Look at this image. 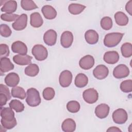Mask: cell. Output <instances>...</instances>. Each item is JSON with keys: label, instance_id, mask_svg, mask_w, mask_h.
<instances>
[{"label": "cell", "instance_id": "32", "mask_svg": "<svg viewBox=\"0 0 132 132\" xmlns=\"http://www.w3.org/2000/svg\"><path fill=\"white\" fill-rule=\"evenodd\" d=\"M21 6L25 10H31L38 8V6L33 1L31 0H22Z\"/></svg>", "mask_w": 132, "mask_h": 132}, {"label": "cell", "instance_id": "34", "mask_svg": "<svg viewBox=\"0 0 132 132\" xmlns=\"http://www.w3.org/2000/svg\"><path fill=\"white\" fill-rule=\"evenodd\" d=\"M101 26L102 28L106 30H109L112 27V21L109 16H105L101 20Z\"/></svg>", "mask_w": 132, "mask_h": 132}, {"label": "cell", "instance_id": "35", "mask_svg": "<svg viewBox=\"0 0 132 132\" xmlns=\"http://www.w3.org/2000/svg\"><path fill=\"white\" fill-rule=\"evenodd\" d=\"M121 91L125 93L130 92L132 91V80L128 79L123 81L120 84Z\"/></svg>", "mask_w": 132, "mask_h": 132}, {"label": "cell", "instance_id": "43", "mask_svg": "<svg viewBox=\"0 0 132 132\" xmlns=\"http://www.w3.org/2000/svg\"><path fill=\"white\" fill-rule=\"evenodd\" d=\"M125 9L126 11L130 15H131V13H132V1L131 0L129 1L127 3L125 6Z\"/></svg>", "mask_w": 132, "mask_h": 132}, {"label": "cell", "instance_id": "37", "mask_svg": "<svg viewBox=\"0 0 132 132\" xmlns=\"http://www.w3.org/2000/svg\"><path fill=\"white\" fill-rule=\"evenodd\" d=\"M1 125L2 126V127L6 129H12V128L15 127L17 124L16 120L15 118L12 121H6L3 119H1Z\"/></svg>", "mask_w": 132, "mask_h": 132}, {"label": "cell", "instance_id": "23", "mask_svg": "<svg viewBox=\"0 0 132 132\" xmlns=\"http://www.w3.org/2000/svg\"><path fill=\"white\" fill-rule=\"evenodd\" d=\"M30 23L33 27L38 28L41 27L43 23V20L41 14L37 12L31 13L30 15Z\"/></svg>", "mask_w": 132, "mask_h": 132}, {"label": "cell", "instance_id": "5", "mask_svg": "<svg viewBox=\"0 0 132 132\" xmlns=\"http://www.w3.org/2000/svg\"><path fill=\"white\" fill-rule=\"evenodd\" d=\"M83 98L88 104L95 103L98 98L97 91L94 88H89L85 90L82 93Z\"/></svg>", "mask_w": 132, "mask_h": 132}, {"label": "cell", "instance_id": "9", "mask_svg": "<svg viewBox=\"0 0 132 132\" xmlns=\"http://www.w3.org/2000/svg\"><path fill=\"white\" fill-rule=\"evenodd\" d=\"M108 69L103 64L98 65L93 71V76L96 79L100 80L105 79L108 76Z\"/></svg>", "mask_w": 132, "mask_h": 132}, {"label": "cell", "instance_id": "44", "mask_svg": "<svg viewBox=\"0 0 132 132\" xmlns=\"http://www.w3.org/2000/svg\"><path fill=\"white\" fill-rule=\"evenodd\" d=\"M107 131H122L119 128L115 126H112L109 127L107 130Z\"/></svg>", "mask_w": 132, "mask_h": 132}, {"label": "cell", "instance_id": "33", "mask_svg": "<svg viewBox=\"0 0 132 132\" xmlns=\"http://www.w3.org/2000/svg\"><path fill=\"white\" fill-rule=\"evenodd\" d=\"M80 108L79 103L76 101H69L67 104V108L68 110L71 113L77 112Z\"/></svg>", "mask_w": 132, "mask_h": 132}, {"label": "cell", "instance_id": "12", "mask_svg": "<svg viewBox=\"0 0 132 132\" xmlns=\"http://www.w3.org/2000/svg\"><path fill=\"white\" fill-rule=\"evenodd\" d=\"M73 41V35L70 31H64L60 38L61 45L64 48H69L70 47Z\"/></svg>", "mask_w": 132, "mask_h": 132}, {"label": "cell", "instance_id": "4", "mask_svg": "<svg viewBox=\"0 0 132 132\" xmlns=\"http://www.w3.org/2000/svg\"><path fill=\"white\" fill-rule=\"evenodd\" d=\"M127 119V112L123 108L117 109L112 113L113 121L116 124H124L126 122Z\"/></svg>", "mask_w": 132, "mask_h": 132}, {"label": "cell", "instance_id": "24", "mask_svg": "<svg viewBox=\"0 0 132 132\" xmlns=\"http://www.w3.org/2000/svg\"><path fill=\"white\" fill-rule=\"evenodd\" d=\"M16 9L17 3L15 1H8L2 7L1 11L6 13H12L16 11Z\"/></svg>", "mask_w": 132, "mask_h": 132}, {"label": "cell", "instance_id": "2", "mask_svg": "<svg viewBox=\"0 0 132 132\" xmlns=\"http://www.w3.org/2000/svg\"><path fill=\"white\" fill-rule=\"evenodd\" d=\"M124 34L112 32L106 35L104 39V44L106 47H112L117 46L121 41Z\"/></svg>", "mask_w": 132, "mask_h": 132}, {"label": "cell", "instance_id": "22", "mask_svg": "<svg viewBox=\"0 0 132 132\" xmlns=\"http://www.w3.org/2000/svg\"><path fill=\"white\" fill-rule=\"evenodd\" d=\"M62 130L64 132H73L76 129V123L74 120L68 118L63 121L61 125Z\"/></svg>", "mask_w": 132, "mask_h": 132}, {"label": "cell", "instance_id": "18", "mask_svg": "<svg viewBox=\"0 0 132 132\" xmlns=\"http://www.w3.org/2000/svg\"><path fill=\"white\" fill-rule=\"evenodd\" d=\"M104 60L108 64H115L119 60V55L116 51H108L104 54Z\"/></svg>", "mask_w": 132, "mask_h": 132}, {"label": "cell", "instance_id": "42", "mask_svg": "<svg viewBox=\"0 0 132 132\" xmlns=\"http://www.w3.org/2000/svg\"><path fill=\"white\" fill-rule=\"evenodd\" d=\"M0 99H1V107H2L3 106H4L6 104V103L7 101H8V99L7 97L4 94L0 93Z\"/></svg>", "mask_w": 132, "mask_h": 132}, {"label": "cell", "instance_id": "1", "mask_svg": "<svg viewBox=\"0 0 132 132\" xmlns=\"http://www.w3.org/2000/svg\"><path fill=\"white\" fill-rule=\"evenodd\" d=\"M27 97L26 102L28 105L31 107H36L41 103V97L39 91L35 88H30L27 90Z\"/></svg>", "mask_w": 132, "mask_h": 132}, {"label": "cell", "instance_id": "27", "mask_svg": "<svg viewBox=\"0 0 132 132\" xmlns=\"http://www.w3.org/2000/svg\"><path fill=\"white\" fill-rule=\"evenodd\" d=\"M39 72V68L37 64L31 63L26 67L24 70L25 74L30 77H34L37 75Z\"/></svg>", "mask_w": 132, "mask_h": 132}, {"label": "cell", "instance_id": "30", "mask_svg": "<svg viewBox=\"0 0 132 132\" xmlns=\"http://www.w3.org/2000/svg\"><path fill=\"white\" fill-rule=\"evenodd\" d=\"M122 56L125 58H129L132 55V45L130 43L126 42L122 44L121 47Z\"/></svg>", "mask_w": 132, "mask_h": 132}, {"label": "cell", "instance_id": "15", "mask_svg": "<svg viewBox=\"0 0 132 132\" xmlns=\"http://www.w3.org/2000/svg\"><path fill=\"white\" fill-rule=\"evenodd\" d=\"M20 77L18 74L11 72L8 74L5 78V82L8 87H16L19 83Z\"/></svg>", "mask_w": 132, "mask_h": 132}, {"label": "cell", "instance_id": "13", "mask_svg": "<svg viewBox=\"0 0 132 132\" xmlns=\"http://www.w3.org/2000/svg\"><path fill=\"white\" fill-rule=\"evenodd\" d=\"M11 50L13 53L25 55L27 53V47L26 44L22 41H16L11 45Z\"/></svg>", "mask_w": 132, "mask_h": 132}, {"label": "cell", "instance_id": "21", "mask_svg": "<svg viewBox=\"0 0 132 132\" xmlns=\"http://www.w3.org/2000/svg\"><path fill=\"white\" fill-rule=\"evenodd\" d=\"M1 117L2 119L10 121L15 119L14 113L10 107H1Z\"/></svg>", "mask_w": 132, "mask_h": 132}, {"label": "cell", "instance_id": "6", "mask_svg": "<svg viewBox=\"0 0 132 132\" xmlns=\"http://www.w3.org/2000/svg\"><path fill=\"white\" fill-rule=\"evenodd\" d=\"M129 74L128 68L124 64H120L114 68L113 71V75L116 78L120 79L127 77Z\"/></svg>", "mask_w": 132, "mask_h": 132}, {"label": "cell", "instance_id": "11", "mask_svg": "<svg viewBox=\"0 0 132 132\" xmlns=\"http://www.w3.org/2000/svg\"><path fill=\"white\" fill-rule=\"evenodd\" d=\"M94 64V59L90 55H87L82 57L79 62L80 67L84 70H89L93 67Z\"/></svg>", "mask_w": 132, "mask_h": 132}, {"label": "cell", "instance_id": "39", "mask_svg": "<svg viewBox=\"0 0 132 132\" xmlns=\"http://www.w3.org/2000/svg\"><path fill=\"white\" fill-rule=\"evenodd\" d=\"M20 15L14 13H3L1 15L2 20L7 22H12L15 21Z\"/></svg>", "mask_w": 132, "mask_h": 132}, {"label": "cell", "instance_id": "19", "mask_svg": "<svg viewBox=\"0 0 132 132\" xmlns=\"http://www.w3.org/2000/svg\"><path fill=\"white\" fill-rule=\"evenodd\" d=\"M41 11L44 18L48 20H53L57 16V11L51 5H45L41 9Z\"/></svg>", "mask_w": 132, "mask_h": 132}, {"label": "cell", "instance_id": "36", "mask_svg": "<svg viewBox=\"0 0 132 132\" xmlns=\"http://www.w3.org/2000/svg\"><path fill=\"white\" fill-rule=\"evenodd\" d=\"M55 92L53 88L51 87H47L45 88L43 91V98L47 101L52 100L55 96Z\"/></svg>", "mask_w": 132, "mask_h": 132}, {"label": "cell", "instance_id": "38", "mask_svg": "<svg viewBox=\"0 0 132 132\" xmlns=\"http://www.w3.org/2000/svg\"><path fill=\"white\" fill-rule=\"evenodd\" d=\"M12 33L11 30L7 24H2L0 26V34L2 36L7 38L11 36Z\"/></svg>", "mask_w": 132, "mask_h": 132}, {"label": "cell", "instance_id": "31", "mask_svg": "<svg viewBox=\"0 0 132 132\" xmlns=\"http://www.w3.org/2000/svg\"><path fill=\"white\" fill-rule=\"evenodd\" d=\"M9 107L14 109L16 112H22L24 110V105L18 100H12L9 104Z\"/></svg>", "mask_w": 132, "mask_h": 132}, {"label": "cell", "instance_id": "40", "mask_svg": "<svg viewBox=\"0 0 132 132\" xmlns=\"http://www.w3.org/2000/svg\"><path fill=\"white\" fill-rule=\"evenodd\" d=\"M1 58L6 57L9 55V50L8 46L6 44H0Z\"/></svg>", "mask_w": 132, "mask_h": 132}, {"label": "cell", "instance_id": "20", "mask_svg": "<svg viewBox=\"0 0 132 132\" xmlns=\"http://www.w3.org/2000/svg\"><path fill=\"white\" fill-rule=\"evenodd\" d=\"M85 38L86 42L90 44H96L98 41V33L93 29L87 30L85 34Z\"/></svg>", "mask_w": 132, "mask_h": 132}, {"label": "cell", "instance_id": "25", "mask_svg": "<svg viewBox=\"0 0 132 132\" xmlns=\"http://www.w3.org/2000/svg\"><path fill=\"white\" fill-rule=\"evenodd\" d=\"M114 19L116 23L119 26H125L128 23V18L122 11H118L115 13Z\"/></svg>", "mask_w": 132, "mask_h": 132}, {"label": "cell", "instance_id": "41", "mask_svg": "<svg viewBox=\"0 0 132 132\" xmlns=\"http://www.w3.org/2000/svg\"><path fill=\"white\" fill-rule=\"evenodd\" d=\"M0 93L5 94L7 97L8 100L11 98V94L8 88L2 84L0 85Z\"/></svg>", "mask_w": 132, "mask_h": 132}, {"label": "cell", "instance_id": "17", "mask_svg": "<svg viewBox=\"0 0 132 132\" xmlns=\"http://www.w3.org/2000/svg\"><path fill=\"white\" fill-rule=\"evenodd\" d=\"M14 69V65L11 62L9 58L7 57L1 58L0 60V71L1 74L2 75L4 73H6Z\"/></svg>", "mask_w": 132, "mask_h": 132}, {"label": "cell", "instance_id": "10", "mask_svg": "<svg viewBox=\"0 0 132 132\" xmlns=\"http://www.w3.org/2000/svg\"><path fill=\"white\" fill-rule=\"evenodd\" d=\"M57 36V32L54 30H48L43 35L44 42L48 46H53L55 45L56 42Z\"/></svg>", "mask_w": 132, "mask_h": 132}, {"label": "cell", "instance_id": "8", "mask_svg": "<svg viewBox=\"0 0 132 132\" xmlns=\"http://www.w3.org/2000/svg\"><path fill=\"white\" fill-rule=\"evenodd\" d=\"M27 24V15L23 13L19 16V17L12 24V28L15 30H22L25 29Z\"/></svg>", "mask_w": 132, "mask_h": 132}, {"label": "cell", "instance_id": "14", "mask_svg": "<svg viewBox=\"0 0 132 132\" xmlns=\"http://www.w3.org/2000/svg\"><path fill=\"white\" fill-rule=\"evenodd\" d=\"M109 106L106 104H101L96 106L95 109L96 116L100 119L106 118L109 112Z\"/></svg>", "mask_w": 132, "mask_h": 132}, {"label": "cell", "instance_id": "3", "mask_svg": "<svg viewBox=\"0 0 132 132\" xmlns=\"http://www.w3.org/2000/svg\"><path fill=\"white\" fill-rule=\"evenodd\" d=\"M31 53L35 59L38 61L44 60L48 56L47 49L41 44L34 45L32 48Z\"/></svg>", "mask_w": 132, "mask_h": 132}, {"label": "cell", "instance_id": "26", "mask_svg": "<svg viewBox=\"0 0 132 132\" xmlns=\"http://www.w3.org/2000/svg\"><path fill=\"white\" fill-rule=\"evenodd\" d=\"M88 82L87 76L83 73H79L75 78V85L78 88H83L85 87Z\"/></svg>", "mask_w": 132, "mask_h": 132}, {"label": "cell", "instance_id": "16", "mask_svg": "<svg viewBox=\"0 0 132 132\" xmlns=\"http://www.w3.org/2000/svg\"><path fill=\"white\" fill-rule=\"evenodd\" d=\"M32 57L28 55H16L13 57V61L16 64L20 65H28L31 63Z\"/></svg>", "mask_w": 132, "mask_h": 132}, {"label": "cell", "instance_id": "29", "mask_svg": "<svg viewBox=\"0 0 132 132\" xmlns=\"http://www.w3.org/2000/svg\"><path fill=\"white\" fill-rule=\"evenodd\" d=\"M86 8V6L79 4H71L68 7L69 11L72 14L77 15L82 12Z\"/></svg>", "mask_w": 132, "mask_h": 132}, {"label": "cell", "instance_id": "7", "mask_svg": "<svg viewBox=\"0 0 132 132\" xmlns=\"http://www.w3.org/2000/svg\"><path fill=\"white\" fill-rule=\"evenodd\" d=\"M72 74L69 70H64L60 74L59 81L62 87L65 88L69 87L72 82Z\"/></svg>", "mask_w": 132, "mask_h": 132}, {"label": "cell", "instance_id": "28", "mask_svg": "<svg viewBox=\"0 0 132 132\" xmlns=\"http://www.w3.org/2000/svg\"><path fill=\"white\" fill-rule=\"evenodd\" d=\"M11 95L13 97L24 100L27 95L24 89L21 87H14L11 89Z\"/></svg>", "mask_w": 132, "mask_h": 132}]
</instances>
